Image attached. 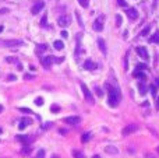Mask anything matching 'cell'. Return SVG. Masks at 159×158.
Returning a JSON list of instances; mask_svg holds the SVG:
<instances>
[{
  "instance_id": "6da1fadb",
  "label": "cell",
  "mask_w": 159,
  "mask_h": 158,
  "mask_svg": "<svg viewBox=\"0 0 159 158\" xmlns=\"http://www.w3.org/2000/svg\"><path fill=\"white\" fill-rule=\"evenodd\" d=\"M105 87L107 88V104H109L112 108H116V106L120 104V101H121L120 90L116 88V87H112L110 84H106Z\"/></svg>"
},
{
  "instance_id": "7a4b0ae2",
  "label": "cell",
  "mask_w": 159,
  "mask_h": 158,
  "mask_svg": "<svg viewBox=\"0 0 159 158\" xmlns=\"http://www.w3.org/2000/svg\"><path fill=\"white\" fill-rule=\"evenodd\" d=\"M16 140L21 143L22 146H30L34 142V136H31V134H17Z\"/></svg>"
},
{
  "instance_id": "3957f363",
  "label": "cell",
  "mask_w": 159,
  "mask_h": 158,
  "mask_svg": "<svg viewBox=\"0 0 159 158\" xmlns=\"http://www.w3.org/2000/svg\"><path fill=\"white\" fill-rule=\"evenodd\" d=\"M81 91H82V94H84V98L88 101V102H89V104H93V102H95V98H93L92 92L88 90V87L85 86V84H81Z\"/></svg>"
},
{
  "instance_id": "277c9868",
  "label": "cell",
  "mask_w": 159,
  "mask_h": 158,
  "mask_svg": "<svg viewBox=\"0 0 159 158\" xmlns=\"http://www.w3.org/2000/svg\"><path fill=\"white\" fill-rule=\"evenodd\" d=\"M0 44L6 48H16V46H21L24 42L20 41V39H7V41H2Z\"/></svg>"
},
{
  "instance_id": "5b68a950",
  "label": "cell",
  "mask_w": 159,
  "mask_h": 158,
  "mask_svg": "<svg viewBox=\"0 0 159 158\" xmlns=\"http://www.w3.org/2000/svg\"><path fill=\"white\" fill-rule=\"evenodd\" d=\"M137 130H138V125H135V123H130V125H127L126 128L121 130V134H123V136H129V134H133Z\"/></svg>"
},
{
  "instance_id": "8992f818",
  "label": "cell",
  "mask_w": 159,
  "mask_h": 158,
  "mask_svg": "<svg viewBox=\"0 0 159 158\" xmlns=\"http://www.w3.org/2000/svg\"><path fill=\"white\" fill-rule=\"evenodd\" d=\"M63 122L66 125H70V126H77L81 123V118L80 116H67L63 119Z\"/></svg>"
},
{
  "instance_id": "52a82bcc",
  "label": "cell",
  "mask_w": 159,
  "mask_h": 158,
  "mask_svg": "<svg viewBox=\"0 0 159 158\" xmlns=\"http://www.w3.org/2000/svg\"><path fill=\"white\" fill-rule=\"evenodd\" d=\"M103 18H105L103 16H99L98 18L95 20V22L92 24V28L95 31H98V32H101V31L103 30Z\"/></svg>"
},
{
  "instance_id": "ba28073f",
  "label": "cell",
  "mask_w": 159,
  "mask_h": 158,
  "mask_svg": "<svg viewBox=\"0 0 159 158\" xmlns=\"http://www.w3.org/2000/svg\"><path fill=\"white\" fill-rule=\"evenodd\" d=\"M135 50H137L138 56H140L141 59H144V60H148V59H149V55H148V50H147V48L137 46V48H135Z\"/></svg>"
},
{
  "instance_id": "9c48e42d",
  "label": "cell",
  "mask_w": 159,
  "mask_h": 158,
  "mask_svg": "<svg viewBox=\"0 0 159 158\" xmlns=\"http://www.w3.org/2000/svg\"><path fill=\"white\" fill-rule=\"evenodd\" d=\"M43 7H45V3L42 2V0H39V2H36L35 4L32 6V8H31V13L35 16V14H38L39 11H42L43 10Z\"/></svg>"
},
{
  "instance_id": "30bf717a",
  "label": "cell",
  "mask_w": 159,
  "mask_h": 158,
  "mask_svg": "<svg viewBox=\"0 0 159 158\" xmlns=\"http://www.w3.org/2000/svg\"><path fill=\"white\" fill-rule=\"evenodd\" d=\"M31 123H32V119H31V118H22V119H20L18 129L20 130H24V129H27Z\"/></svg>"
},
{
  "instance_id": "8fae6325",
  "label": "cell",
  "mask_w": 159,
  "mask_h": 158,
  "mask_svg": "<svg viewBox=\"0 0 159 158\" xmlns=\"http://www.w3.org/2000/svg\"><path fill=\"white\" fill-rule=\"evenodd\" d=\"M53 62H55L53 56H45V58H42V66H43L45 69H50Z\"/></svg>"
},
{
  "instance_id": "7c38bea8",
  "label": "cell",
  "mask_w": 159,
  "mask_h": 158,
  "mask_svg": "<svg viewBox=\"0 0 159 158\" xmlns=\"http://www.w3.org/2000/svg\"><path fill=\"white\" fill-rule=\"evenodd\" d=\"M57 24L60 25V27H67V25H70V17L69 16H66V14H63V16H60L59 17V20H57Z\"/></svg>"
},
{
  "instance_id": "4fadbf2b",
  "label": "cell",
  "mask_w": 159,
  "mask_h": 158,
  "mask_svg": "<svg viewBox=\"0 0 159 158\" xmlns=\"http://www.w3.org/2000/svg\"><path fill=\"white\" fill-rule=\"evenodd\" d=\"M126 14H127V17H129L130 20H137L138 18V11L135 10L134 7L126 8Z\"/></svg>"
},
{
  "instance_id": "5bb4252c",
  "label": "cell",
  "mask_w": 159,
  "mask_h": 158,
  "mask_svg": "<svg viewBox=\"0 0 159 158\" xmlns=\"http://www.w3.org/2000/svg\"><path fill=\"white\" fill-rule=\"evenodd\" d=\"M105 151H106V154H110V156L119 154V148L115 147V146H106V147H105Z\"/></svg>"
},
{
  "instance_id": "9a60e30c",
  "label": "cell",
  "mask_w": 159,
  "mask_h": 158,
  "mask_svg": "<svg viewBox=\"0 0 159 158\" xmlns=\"http://www.w3.org/2000/svg\"><path fill=\"white\" fill-rule=\"evenodd\" d=\"M133 76H134L135 78H138V80H141V81H145V78H147L145 73H143V70H135V72L133 73Z\"/></svg>"
},
{
  "instance_id": "2e32d148",
  "label": "cell",
  "mask_w": 159,
  "mask_h": 158,
  "mask_svg": "<svg viewBox=\"0 0 159 158\" xmlns=\"http://www.w3.org/2000/svg\"><path fill=\"white\" fill-rule=\"evenodd\" d=\"M84 69L85 70H95L96 69V64L93 63L92 60H89V59H88V60H85V63H84Z\"/></svg>"
},
{
  "instance_id": "e0dca14e",
  "label": "cell",
  "mask_w": 159,
  "mask_h": 158,
  "mask_svg": "<svg viewBox=\"0 0 159 158\" xmlns=\"http://www.w3.org/2000/svg\"><path fill=\"white\" fill-rule=\"evenodd\" d=\"M98 46H99V49H101V52L103 53V55H106V52H107V49H106V44H105V41L102 38H99L98 39Z\"/></svg>"
},
{
  "instance_id": "ac0fdd59",
  "label": "cell",
  "mask_w": 159,
  "mask_h": 158,
  "mask_svg": "<svg viewBox=\"0 0 159 158\" xmlns=\"http://www.w3.org/2000/svg\"><path fill=\"white\" fill-rule=\"evenodd\" d=\"M91 136H92L91 132H85V133L81 136V143H88L89 142V139H91Z\"/></svg>"
},
{
  "instance_id": "d6986e66",
  "label": "cell",
  "mask_w": 159,
  "mask_h": 158,
  "mask_svg": "<svg viewBox=\"0 0 159 158\" xmlns=\"http://www.w3.org/2000/svg\"><path fill=\"white\" fill-rule=\"evenodd\" d=\"M149 42H151V44H158L159 45V31H157V32L149 38Z\"/></svg>"
},
{
  "instance_id": "ffe728a7",
  "label": "cell",
  "mask_w": 159,
  "mask_h": 158,
  "mask_svg": "<svg viewBox=\"0 0 159 158\" xmlns=\"http://www.w3.org/2000/svg\"><path fill=\"white\" fill-rule=\"evenodd\" d=\"M46 49H48V45L41 44V45H38V46H36V53H38V55H41V53L45 52Z\"/></svg>"
},
{
  "instance_id": "44dd1931",
  "label": "cell",
  "mask_w": 159,
  "mask_h": 158,
  "mask_svg": "<svg viewBox=\"0 0 159 158\" xmlns=\"http://www.w3.org/2000/svg\"><path fill=\"white\" fill-rule=\"evenodd\" d=\"M30 153H31V147H30V146H24V147L21 148V156L27 157V156H30Z\"/></svg>"
},
{
  "instance_id": "7402d4cb",
  "label": "cell",
  "mask_w": 159,
  "mask_h": 158,
  "mask_svg": "<svg viewBox=\"0 0 159 158\" xmlns=\"http://www.w3.org/2000/svg\"><path fill=\"white\" fill-rule=\"evenodd\" d=\"M53 46H55L56 50H61L64 48V44L61 41H55V42H53Z\"/></svg>"
},
{
  "instance_id": "603a6c76",
  "label": "cell",
  "mask_w": 159,
  "mask_h": 158,
  "mask_svg": "<svg viewBox=\"0 0 159 158\" xmlns=\"http://www.w3.org/2000/svg\"><path fill=\"white\" fill-rule=\"evenodd\" d=\"M138 91H140L141 95H145L147 94V86H145V84H144V83L138 84Z\"/></svg>"
},
{
  "instance_id": "cb8c5ba5",
  "label": "cell",
  "mask_w": 159,
  "mask_h": 158,
  "mask_svg": "<svg viewBox=\"0 0 159 158\" xmlns=\"http://www.w3.org/2000/svg\"><path fill=\"white\" fill-rule=\"evenodd\" d=\"M71 154H73V157H74V158H85L84 154H82L81 151H78V150H73Z\"/></svg>"
},
{
  "instance_id": "d4e9b609",
  "label": "cell",
  "mask_w": 159,
  "mask_h": 158,
  "mask_svg": "<svg viewBox=\"0 0 159 158\" xmlns=\"http://www.w3.org/2000/svg\"><path fill=\"white\" fill-rule=\"evenodd\" d=\"M50 112H52V114H59V112H60V106L53 104V105L50 106Z\"/></svg>"
},
{
  "instance_id": "484cf974",
  "label": "cell",
  "mask_w": 159,
  "mask_h": 158,
  "mask_svg": "<svg viewBox=\"0 0 159 158\" xmlns=\"http://www.w3.org/2000/svg\"><path fill=\"white\" fill-rule=\"evenodd\" d=\"M149 31H151V27H149V25H147V27L141 31V36H147L149 34Z\"/></svg>"
},
{
  "instance_id": "4316f807",
  "label": "cell",
  "mask_w": 159,
  "mask_h": 158,
  "mask_svg": "<svg viewBox=\"0 0 159 158\" xmlns=\"http://www.w3.org/2000/svg\"><path fill=\"white\" fill-rule=\"evenodd\" d=\"M78 3H80V6L84 8H87L88 6H89V0H78Z\"/></svg>"
},
{
  "instance_id": "83f0119b",
  "label": "cell",
  "mask_w": 159,
  "mask_h": 158,
  "mask_svg": "<svg viewBox=\"0 0 159 158\" xmlns=\"http://www.w3.org/2000/svg\"><path fill=\"white\" fill-rule=\"evenodd\" d=\"M35 158H45V150H39L38 153H36V156H35Z\"/></svg>"
},
{
  "instance_id": "f1b7e54d",
  "label": "cell",
  "mask_w": 159,
  "mask_h": 158,
  "mask_svg": "<svg viewBox=\"0 0 159 158\" xmlns=\"http://www.w3.org/2000/svg\"><path fill=\"white\" fill-rule=\"evenodd\" d=\"M149 91L154 97H157V86H149Z\"/></svg>"
},
{
  "instance_id": "f546056e",
  "label": "cell",
  "mask_w": 159,
  "mask_h": 158,
  "mask_svg": "<svg viewBox=\"0 0 159 158\" xmlns=\"http://www.w3.org/2000/svg\"><path fill=\"white\" fill-rule=\"evenodd\" d=\"M147 69H148V66H147V64L140 63V64H137V69H135V70H147Z\"/></svg>"
},
{
  "instance_id": "4dcf8cb0",
  "label": "cell",
  "mask_w": 159,
  "mask_h": 158,
  "mask_svg": "<svg viewBox=\"0 0 159 158\" xmlns=\"http://www.w3.org/2000/svg\"><path fill=\"white\" fill-rule=\"evenodd\" d=\"M20 112H22V114H28V115H32V111L28 108H20Z\"/></svg>"
},
{
  "instance_id": "1f68e13d",
  "label": "cell",
  "mask_w": 159,
  "mask_h": 158,
  "mask_svg": "<svg viewBox=\"0 0 159 158\" xmlns=\"http://www.w3.org/2000/svg\"><path fill=\"white\" fill-rule=\"evenodd\" d=\"M35 105H38V106H41V105H43V98H36L35 100Z\"/></svg>"
},
{
  "instance_id": "d6a6232c",
  "label": "cell",
  "mask_w": 159,
  "mask_h": 158,
  "mask_svg": "<svg viewBox=\"0 0 159 158\" xmlns=\"http://www.w3.org/2000/svg\"><path fill=\"white\" fill-rule=\"evenodd\" d=\"M53 126V123L52 122H49V123H45L43 126H42V130H48V129H50Z\"/></svg>"
},
{
  "instance_id": "836d02e7",
  "label": "cell",
  "mask_w": 159,
  "mask_h": 158,
  "mask_svg": "<svg viewBox=\"0 0 159 158\" xmlns=\"http://www.w3.org/2000/svg\"><path fill=\"white\" fill-rule=\"evenodd\" d=\"M46 20H48V17H46V14H45V16L42 17V20H41V25H42V27H45V25H46Z\"/></svg>"
},
{
  "instance_id": "e575fe53",
  "label": "cell",
  "mask_w": 159,
  "mask_h": 158,
  "mask_svg": "<svg viewBox=\"0 0 159 158\" xmlns=\"http://www.w3.org/2000/svg\"><path fill=\"white\" fill-rule=\"evenodd\" d=\"M6 60H7L8 63H18V60H17L16 58H7Z\"/></svg>"
},
{
  "instance_id": "d590c367",
  "label": "cell",
  "mask_w": 159,
  "mask_h": 158,
  "mask_svg": "<svg viewBox=\"0 0 159 158\" xmlns=\"http://www.w3.org/2000/svg\"><path fill=\"white\" fill-rule=\"evenodd\" d=\"M116 25H117V27L121 25V17L120 16H116Z\"/></svg>"
},
{
  "instance_id": "8d00e7d4",
  "label": "cell",
  "mask_w": 159,
  "mask_h": 158,
  "mask_svg": "<svg viewBox=\"0 0 159 158\" xmlns=\"http://www.w3.org/2000/svg\"><path fill=\"white\" fill-rule=\"evenodd\" d=\"M117 4L120 6V7H126V6H127V3L124 2V0H117Z\"/></svg>"
},
{
  "instance_id": "74e56055",
  "label": "cell",
  "mask_w": 159,
  "mask_h": 158,
  "mask_svg": "<svg viewBox=\"0 0 159 158\" xmlns=\"http://www.w3.org/2000/svg\"><path fill=\"white\" fill-rule=\"evenodd\" d=\"M75 17H77V20H78L80 27H84V24H82V21H81V17H80V14H78V13H75Z\"/></svg>"
},
{
  "instance_id": "f35d334b",
  "label": "cell",
  "mask_w": 159,
  "mask_h": 158,
  "mask_svg": "<svg viewBox=\"0 0 159 158\" xmlns=\"http://www.w3.org/2000/svg\"><path fill=\"white\" fill-rule=\"evenodd\" d=\"M16 76H14V74H8V77H7V80L8 81H14V80H16Z\"/></svg>"
},
{
  "instance_id": "ab89813d",
  "label": "cell",
  "mask_w": 159,
  "mask_h": 158,
  "mask_svg": "<svg viewBox=\"0 0 159 158\" xmlns=\"http://www.w3.org/2000/svg\"><path fill=\"white\" fill-rule=\"evenodd\" d=\"M59 134H63V136H66L67 130H66V129H59Z\"/></svg>"
},
{
  "instance_id": "60d3db41",
  "label": "cell",
  "mask_w": 159,
  "mask_h": 158,
  "mask_svg": "<svg viewBox=\"0 0 159 158\" xmlns=\"http://www.w3.org/2000/svg\"><path fill=\"white\" fill-rule=\"evenodd\" d=\"M24 78H25V80H32L34 77H32L31 74H25V76H24Z\"/></svg>"
},
{
  "instance_id": "b9f144b4",
  "label": "cell",
  "mask_w": 159,
  "mask_h": 158,
  "mask_svg": "<svg viewBox=\"0 0 159 158\" xmlns=\"http://www.w3.org/2000/svg\"><path fill=\"white\" fill-rule=\"evenodd\" d=\"M145 158H155V156H154V154H151V153H147Z\"/></svg>"
},
{
  "instance_id": "7bdbcfd3",
  "label": "cell",
  "mask_w": 159,
  "mask_h": 158,
  "mask_svg": "<svg viewBox=\"0 0 159 158\" xmlns=\"http://www.w3.org/2000/svg\"><path fill=\"white\" fill-rule=\"evenodd\" d=\"M60 34H61V36H63V38H67V36H69V34H67L66 31H61Z\"/></svg>"
},
{
  "instance_id": "ee69618b",
  "label": "cell",
  "mask_w": 159,
  "mask_h": 158,
  "mask_svg": "<svg viewBox=\"0 0 159 158\" xmlns=\"http://www.w3.org/2000/svg\"><path fill=\"white\" fill-rule=\"evenodd\" d=\"M95 90H96V94H98V95H99V97H102V95H103V94H102V91H101V90H99V88H98V87H96V88H95Z\"/></svg>"
},
{
  "instance_id": "f6af8a7d",
  "label": "cell",
  "mask_w": 159,
  "mask_h": 158,
  "mask_svg": "<svg viewBox=\"0 0 159 158\" xmlns=\"http://www.w3.org/2000/svg\"><path fill=\"white\" fill-rule=\"evenodd\" d=\"M92 158H101V157H99L98 154H93V156H92Z\"/></svg>"
},
{
  "instance_id": "bcb514c9",
  "label": "cell",
  "mask_w": 159,
  "mask_h": 158,
  "mask_svg": "<svg viewBox=\"0 0 159 158\" xmlns=\"http://www.w3.org/2000/svg\"><path fill=\"white\" fill-rule=\"evenodd\" d=\"M155 83H157V86H158V88H159V78H157V80H155Z\"/></svg>"
},
{
  "instance_id": "7dc6e473",
  "label": "cell",
  "mask_w": 159,
  "mask_h": 158,
  "mask_svg": "<svg viewBox=\"0 0 159 158\" xmlns=\"http://www.w3.org/2000/svg\"><path fill=\"white\" fill-rule=\"evenodd\" d=\"M3 112V105H0V114Z\"/></svg>"
},
{
  "instance_id": "c3c4849f",
  "label": "cell",
  "mask_w": 159,
  "mask_h": 158,
  "mask_svg": "<svg viewBox=\"0 0 159 158\" xmlns=\"http://www.w3.org/2000/svg\"><path fill=\"white\" fill-rule=\"evenodd\" d=\"M2 31H3V25H0V32H2Z\"/></svg>"
},
{
  "instance_id": "681fc988",
  "label": "cell",
  "mask_w": 159,
  "mask_h": 158,
  "mask_svg": "<svg viewBox=\"0 0 159 158\" xmlns=\"http://www.w3.org/2000/svg\"><path fill=\"white\" fill-rule=\"evenodd\" d=\"M2 133H3V129H2V128H0V134H2Z\"/></svg>"
},
{
  "instance_id": "f907efd6",
  "label": "cell",
  "mask_w": 159,
  "mask_h": 158,
  "mask_svg": "<svg viewBox=\"0 0 159 158\" xmlns=\"http://www.w3.org/2000/svg\"><path fill=\"white\" fill-rule=\"evenodd\" d=\"M157 153L159 154V146H158V148H157Z\"/></svg>"
},
{
  "instance_id": "816d5d0a",
  "label": "cell",
  "mask_w": 159,
  "mask_h": 158,
  "mask_svg": "<svg viewBox=\"0 0 159 158\" xmlns=\"http://www.w3.org/2000/svg\"><path fill=\"white\" fill-rule=\"evenodd\" d=\"M157 102H158V106H159V97H158V101H157Z\"/></svg>"
}]
</instances>
